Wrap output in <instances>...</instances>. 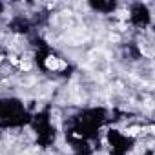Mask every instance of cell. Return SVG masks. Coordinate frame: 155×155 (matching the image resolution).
I'll use <instances>...</instances> for the list:
<instances>
[{"mask_svg": "<svg viewBox=\"0 0 155 155\" xmlns=\"http://www.w3.org/2000/svg\"><path fill=\"white\" fill-rule=\"evenodd\" d=\"M0 60H2V57H0Z\"/></svg>", "mask_w": 155, "mask_h": 155, "instance_id": "cell-5", "label": "cell"}, {"mask_svg": "<svg viewBox=\"0 0 155 155\" xmlns=\"http://www.w3.org/2000/svg\"><path fill=\"white\" fill-rule=\"evenodd\" d=\"M109 40H113V42H117V40H119V35H115V33H111V35H109Z\"/></svg>", "mask_w": 155, "mask_h": 155, "instance_id": "cell-4", "label": "cell"}, {"mask_svg": "<svg viewBox=\"0 0 155 155\" xmlns=\"http://www.w3.org/2000/svg\"><path fill=\"white\" fill-rule=\"evenodd\" d=\"M46 66H48L49 69H62V68H66L64 62H60L59 59H55V57H48V59H46Z\"/></svg>", "mask_w": 155, "mask_h": 155, "instance_id": "cell-2", "label": "cell"}, {"mask_svg": "<svg viewBox=\"0 0 155 155\" xmlns=\"http://www.w3.org/2000/svg\"><path fill=\"white\" fill-rule=\"evenodd\" d=\"M68 40L71 42V44H82V42L86 40V31H84V27H77V29L68 31Z\"/></svg>", "mask_w": 155, "mask_h": 155, "instance_id": "cell-1", "label": "cell"}, {"mask_svg": "<svg viewBox=\"0 0 155 155\" xmlns=\"http://www.w3.org/2000/svg\"><path fill=\"white\" fill-rule=\"evenodd\" d=\"M20 68L24 69V71H29V69H31V62L29 60H22L20 62Z\"/></svg>", "mask_w": 155, "mask_h": 155, "instance_id": "cell-3", "label": "cell"}]
</instances>
